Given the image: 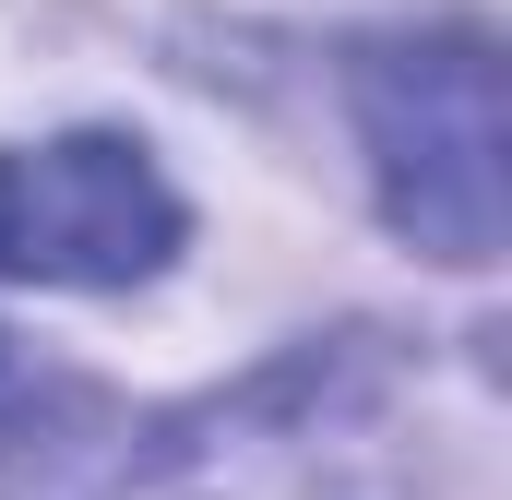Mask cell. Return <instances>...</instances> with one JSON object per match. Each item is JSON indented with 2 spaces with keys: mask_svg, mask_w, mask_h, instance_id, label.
<instances>
[{
  "mask_svg": "<svg viewBox=\"0 0 512 500\" xmlns=\"http://www.w3.org/2000/svg\"><path fill=\"white\" fill-rule=\"evenodd\" d=\"M358 155L382 227L453 274L501 262V36L477 12L358 48Z\"/></svg>",
  "mask_w": 512,
  "mask_h": 500,
  "instance_id": "1",
  "label": "cell"
},
{
  "mask_svg": "<svg viewBox=\"0 0 512 500\" xmlns=\"http://www.w3.org/2000/svg\"><path fill=\"white\" fill-rule=\"evenodd\" d=\"M191 239L167 167L131 131L0 143V286H143Z\"/></svg>",
  "mask_w": 512,
  "mask_h": 500,
  "instance_id": "2",
  "label": "cell"
}]
</instances>
